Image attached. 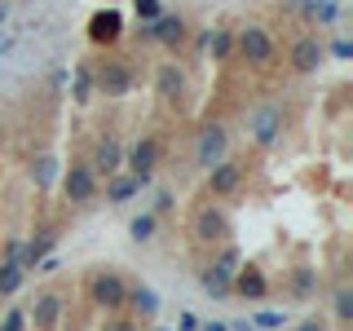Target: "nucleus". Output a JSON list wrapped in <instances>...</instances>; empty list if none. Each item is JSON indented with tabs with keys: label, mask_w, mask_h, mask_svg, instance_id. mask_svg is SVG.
I'll return each mask as SVG.
<instances>
[{
	"label": "nucleus",
	"mask_w": 353,
	"mask_h": 331,
	"mask_svg": "<svg viewBox=\"0 0 353 331\" xmlns=\"http://www.w3.org/2000/svg\"><path fill=\"white\" fill-rule=\"evenodd\" d=\"M225 331H252V318H234V323H225Z\"/></svg>",
	"instance_id": "nucleus-38"
},
{
	"label": "nucleus",
	"mask_w": 353,
	"mask_h": 331,
	"mask_svg": "<svg viewBox=\"0 0 353 331\" xmlns=\"http://www.w3.org/2000/svg\"><path fill=\"white\" fill-rule=\"evenodd\" d=\"M331 318H336L340 327L353 323V287L349 283H340L336 292H331Z\"/></svg>",
	"instance_id": "nucleus-26"
},
{
	"label": "nucleus",
	"mask_w": 353,
	"mask_h": 331,
	"mask_svg": "<svg viewBox=\"0 0 353 331\" xmlns=\"http://www.w3.org/2000/svg\"><path fill=\"white\" fill-rule=\"evenodd\" d=\"M124 309H132V318H141V323H150V318L159 314V292H154V287H146V283H137V287L128 283Z\"/></svg>",
	"instance_id": "nucleus-18"
},
{
	"label": "nucleus",
	"mask_w": 353,
	"mask_h": 331,
	"mask_svg": "<svg viewBox=\"0 0 353 331\" xmlns=\"http://www.w3.org/2000/svg\"><path fill=\"white\" fill-rule=\"evenodd\" d=\"M287 62H292L296 75H318V66L327 62L323 40H318V36H301V40L292 44V53H287Z\"/></svg>",
	"instance_id": "nucleus-12"
},
{
	"label": "nucleus",
	"mask_w": 353,
	"mask_h": 331,
	"mask_svg": "<svg viewBox=\"0 0 353 331\" xmlns=\"http://www.w3.org/2000/svg\"><path fill=\"white\" fill-rule=\"evenodd\" d=\"M88 168H93L97 177H115V172H124V141L115 137V132H106L102 141H97V150H93V159H88Z\"/></svg>",
	"instance_id": "nucleus-14"
},
{
	"label": "nucleus",
	"mask_w": 353,
	"mask_h": 331,
	"mask_svg": "<svg viewBox=\"0 0 353 331\" xmlns=\"http://www.w3.org/2000/svg\"><path fill=\"white\" fill-rule=\"evenodd\" d=\"M88 301H93L102 314H119L128 301V283L119 270H93L88 274Z\"/></svg>",
	"instance_id": "nucleus-2"
},
{
	"label": "nucleus",
	"mask_w": 353,
	"mask_h": 331,
	"mask_svg": "<svg viewBox=\"0 0 353 331\" xmlns=\"http://www.w3.org/2000/svg\"><path fill=\"white\" fill-rule=\"evenodd\" d=\"M154 93L163 97V102H181L185 93V71L176 62H159V71H154Z\"/></svg>",
	"instance_id": "nucleus-17"
},
{
	"label": "nucleus",
	"mask_w": 353,
	"mask_h": 331,
	"mask_svg": "<svg viewBox=\"0 0 353 331\" xmlns=\"http://www.w3.org/2000/svg\"><path fill=\"white\" fill-rule=\"evenodd\" d=\"M292 331H327V323H323V318H301Z\"/></svg>",
	"instance_id": "nucleus-35"
},
{
	"label": "nucleus",
	"mask_w": 353,
	"mask_h": 331,
	"mask_svg": "<svg viewBox=\"0 0 353 331\" xmlns=\"http://www.w3.org/2000/svg\"><path fill=\"white\" fill-rule=\"evenodd\" d=\"M283 128H287V115H283V106H256L248 115V137H252V146H261V150H274L283 141Z\"/></svg>",
	"instance_id": "nucleus-6"
},
{
	"label": "nucleus",
	"mask_w": 353,
	"mask_h": 331,
	"mask_svg": "<svg viewBox=\"0 0 353 331\" xmlns=\"http://www.w3.org/2000/svg\"><path fill=\"white\" fill-rule=\"evenodd\" d=\"M176 327H181V331H199V318L194 314H181V318H176Z\"/></svg>",
	"instance_id": "nucleus-37"
},
{
	"label": "nucleus",
	"mask_w": 353,
	"mask_h": 331,
	"mask_svg": "<svg viewBox=\"0 0 353 331\" xmlns=\"http://www.w3.org/2000/svg\"><path fill=\"white\" fill-rule=\"evenodd\" d=\"M62 318V296L58 292H44L36 296V309H31V323H36V331H53Z\"/></svg>",
	"instance_id": "nucleus-19"
},
{
	"label": "nucleus",
	"mask_w": 353,
	"mask_h": 331,
	"mask_svg": "<svg viewBox=\"0 0 353 331\" xmlns=\"http://www.w3.org/2000/svg\"><path fill=\"white\" fill-rule=\"evenodd\" d=\"M185 36H190V22H185L181 14H168V9H163L154 22H141V40H146V44H163L168 53L181 49Z\"/></svg>",
	"instance_id": "nucleus-7"
},
{
	"label": "nucleus",
	"mask_w": 353,
	"mask_h": 331,
	"mask_svg": "<svg viewBox=\"0 0 353 331\" xmlns=\"http://www.w3.org/2000/svg\"><path fill=\"white\" fill-rule=\"evenodd\" d=\"M292 9H301L309 22H318V27H336L340 22V0H296Z\"/></svg>",
	"instance_id": "nucleus-20"
},
{
	"label": "nucleus",
	"mask_w": 353,
	"mask_h": 331,
	"mask_svg": "<svg viewBox=\"0 0 353 331\" xmlns=\"http://www.w3.org/2000/svg\"><path fill=\"white\" fill-rule=\"evenodd\" d=\"M239 261H243V252L234 248V243H221V257L199 274V287H203L208 296H230V283H234Z\"/></svg>",
	"instance_id": "nucleus-5"
},
{
	"label": "nucleus",
	"mask_w": 353,
	"mask_h": 331,
	"mask_svg": "<svg viewBox=\"0 0 353 331\" xmlns=\"http://www.w3.org/2000/svg\"><path fill=\"white\" fill-rule=\"evenodd\" d=\"M132 14H137L141 22H154L163 14V0H132Z\"/></svg>",
	"instance_id": "nucleus-32"
},
{
	"label": "nucleus",
	"mask_w": 353,
	"mask_h": 331,
	"mask_svg": "<svg viewBox=\"0 0 353 331\" xmlns=\"http://www.w3.org/2000/svg\"><path fill=\"white\" fill-rule=\"evenodd\" d=\"M172 208H176V194L168 190V185H163V190H154V208H150V212H154V217H168V212H172Z\"/></svg>",
	"instance_id": "nucleus-34"
},
{
	"label": "nucleus",
	"mask_w": 353,
	"mask_h": 331,
	"mask_svg": "<svg viewBox=\"0 0 353 331\" xmlns=\"http://www.w3.org/2000/svg\"><path fill=\"white\" fill-rule=\"evenodd\" d=\"M243 181H248V159L225 154L221 163H212V168H208V199H230V194H239Z\"/></svg>",
	"instance_id": "nucleus-8"
},
{
	"label": "nucleus",
	"mask_w": 353,
	"mask_h": 331,
	"mask_svg": "<svg viewBox=\"0 0 353 331\" xmlns=\"http://www.w3.org/2000/svg\"><path fill=\"white\" fill-rule=\"evenodd\" d=\"M102 331H141V323L137 318H124V309H119V314H110L102 323Z\"/></svg>",
	"instance_id": "nucleus-33"
},
{
	"label": "nucleus",
	"mask_w": 353,
	"mask_h": 331,
	"mask_svg": "<svg viewBox=\"0 0 353 331\" xmlns=\"http://www.w3.org/2000/svg\"><path fill=\"white\" fill-rule=\"evenodd\" d=\"M190 234H194V243H230V221L216 203H208V208H199Z\"/></svg>",
	"instance_id": "nucleus-13"
},
{
	"label": "nucleus",
	"mask_w": 353,
	"mask_h": 331,
	"mask_svg": "<svg viewBox=\"0 0 353 331\" xmlns=\"http://www.w3.org/2000/svg\"><path fill=\"white\" fill-rule=\"evenodd\" d=\"M93 84H97V93H106V97H128L132 84H137V71H132V62H124V58H106L102 66H93Z\"/></svg>",
	"instance_id": "nucleus-9"
},
{
	"label": "nucleus",
	"mask_w": 353,
	"mask_h": 331,
	"mask_svg": "<svg viewBox=\"0 0 353 331\" xmlns=\"http://www.w3.org/2000/svg\"><path fill=\"white\" fill-rule=\"evenodd\" d=\"M287 327V309H261L252 314V331H283Z\"/></svg>",
	"instance_id": "nucleus-29"
},
{
	"label": "nucleus",
	"mask_w": 353,
	"mask_h": 331,
	"mask_svg": "<svg viewBox=\"0 0 353 331\" xmlns=\"http://www.w3.org/2000/svg\"><path fill=\"white\" fill-rule=\"evenodd\" d=\"M154 168H159V141H154V137H137L124 150V172H132L141 185H150L154 181Z\"/></svg>",
	"instance_id": "nucleus-10"
},
{
	"label": "nucleus",
	"mask_w": 353,
	"mask_h": 331,
	"mask_svg": "<svg viewBox=\"0 0 353 331\" xmlns=\"http://www.w3.org/2000/svg\"><path fill=\"white\" fill-rule=\"evenodd\" d=\"M58 172H62V159H53V154H40V159L31 163V181H36V190H53Z\"/></svg>",
	"instance_id": "nucleus-25"
},
{
	"label": "nucleus",
	"mask_w": 353,
	"mask_h": 331,
	"mask_svg": "<svg viewBox=\"0 0 353 331\" xmlns=\"http://www.w3.org/2000/svg\"><path fill=\"white\" fill-rule=\"evenodd\" d=\"M154 234H159V217H154V212H137L128 221V239L132 243H150Z\"/></svg>",
	"instance_id": "nucleus-27"
},
{
	"label": "nucleus",
	"mask_w": 353,
	"mask_h": 331,
	"mask_svg": "<svg viewBox=\"0 0 353 331\" xmlns=\"http://www.w3.org/2000/svg\"><path fill=\"white\" fill-rule=\"evenodd\" d=\"M58 177H62V194H66V203H75V208L93 203V199L102 194V177L88 168L84 159H71V163H66V168H62Z\"/></svg>",
	"instance_id": "nucleus-3"
},
{
	"label": "nucleus",
	"mask_w": 353,
	"mask_h": 331,
	"mask_svg": "<svg viewBox=\"0 0 353 331\" xmlns=\"http://www.w3.org/2000/svg\"><path fill=\"white\" fill-rule=\"evenodd\" d=\"M53 248H58V230H53V225H44V230H36V234H31L27 243H22V252H18V261H22V270H36V265L44 261V257H49V252Z\"/></svg>",
	"instance_id": "nucleus-16"
},
{
	"label": "nucleus",
	"mask_w": 353,
	"mask_h": 331,
	"mask_svg": "<svg viewBox=\"0 0 353 331\" xmlns=\"http://www.w3.org/2000/svg\"><path fill=\"white\" fill-rule=\"evenodd\" d=\"M154 331H172V327H154Z\"/></svg>",
	"instance_id": "nucleus-41"
},
{
	"label": "nucleus",
	"mask_w": 353,
	"mask_h": 331,
	"mask_svg": "<svg viewBox=\"0 0 353 331\" xmlns=\"http://www.w3.org/2000/svg\"><path fill=\"white\" fill-rule=\"evenodd\" d=\"M230 296H243V301H265V296H270V279H265L261 265L239 261L234 283H230Z\"/></svg>",
	"instance_id": "nucleus-11"
},
{
	"label": "nucleus",
	"mask_w": 353,
	"mask_h": 331,
	"mask_svg": "<svg viewBox=\"0 0 353 331\" xmlns=\"http://www.w3.org/2000/svg\"><path fill=\"white\" fill-rule=\"evenodd\" d=\"M66 80H71V71H66V66H58V71H53V75H49V84H53V88H58V93H62V88H66Z\"/></svg>",
	"instance_id": "nucleus-36"
},
{
	"label": "nucleus",
	"mask_w": 353,
	"mask_h": 331,
	"mask_svg": "<svg viewBox=\"0 0 353 331\" xmlns=\"http://www.w3.org/2000/svg\"><path fill=\"white\" fill-rule=\"evenodd\" d=\"M0 331H27V309H22V305H9L5 318H0Z\"/></svg>",
	"instance_id": "nucleus-30"
},
{
	"label": "nucleus",
	"mask_w": 353,
	"mask_h": 331,
	"mask_svg": "<svg viewBox=\"0 0 353 331\" xmlns=\"http://www.w3.org/2000/svg\"><path fill=\"white\" fill-rule=\"evenodd\" d=\"M102 5H115V0H102Z\"/></svg>",
	"instance_id": "nucleus-42"
},
{
	"label": "nucleus",
	"mask_w": 353,
	"mask_h": 331,
	"mask_svg": "<svg viewBox=\"0 0 353 331\" xmlns=\"http://www.w3.org/2000/svg\"><path fill=\"white\" fill-rule=\"evenodd\" d=\"M314 292H318V270L314 265H301V270L292 274V296L296 301H309Z\"/></svg>",
	"instance_id": "nucleus-28"
},
{
	"label": "nucleus",
	"mask_w": 353,
	"mask_h": 331,
	"mask_svg": "<svg viewBox=\"0 0 353 331\" xmlns=\"http://www.w3.org/2000/svg\"><path fill=\"white\" fill-rule=\"evenodd\" d=\"M234 58H243L248 66H270L279 58V40H274L261 22H248V27L234 31Z\"/></svg>",
	"instance_id": "nucleus-1"
},
{
	"label": "nucleus",
	"mask_w": 353,
	"mask_h": 331,
	"mask_svg": "<svg viewBox=\"0 0 353 331\" xmlns=\"http://www.w3.org/2000/svg\"><path fill=\"white\" fill-rule=\"evenodd\" d=\"M119 36H124V14L119 9H97L93 18H88V40L97 44V49H106V44H115Z\"/></svg>",
	"instance_id": "nucleus-15"
},
{
	"label": "nucleus",
	"mask_w": 353,
	"mask_h": 331,
	"mask_svg": "<svg viewBox=\"0 0 353 331\" xmlns=\"http://www.w3.org/2000/svg\"><path fill=\"white\" fill-rule=\"evenodd\" d=\"M66 84H71V102H75V106H88V97L97 93V84H93V66H75Z\"/></svg>",
	"instance_id": "nucleus-23"
},
{
	"label": "nucleus",
	"mask_w": 353,
	"mask_h": 331,
	"mask_svg": "<svg viewBox=\"0 0 353 331\" xmlns=\"http://www.w3.org/2000/svg\"><path fill=\"white\" fill-rule=\"evenodd\" d=\"M22 283H27V270H22V261L5 257V261H0V296H18Z\"/></svg>",
	"instance_id": "nucleus-24"
},
{
	"label": "nucleus",
	"mask_w": 353,
	"mask_h": 331,
	"mask_svg": "<svg viewBox=\"0 0 353 331\" xmlns=\"http://www.w3.org/2000/svg\"><path fill=\"white\" fill-rule=\"evenodd\" d=\"M323 49H327V58H336V62H349L353 58V40L349 36H336L331 44H323Z\"/></svg>",
	"instance_id": "nucleus-31"
},
{
	"label": "nucleus",
	"mask_w": 353,
	"mask_h": 331,
	"mask_svg": "<svg viewBox=\"0 0 353 331\" xmlns=\"http://www.w3.org/2000/svg\"><path fill=\"white\" fill-rule=\"evenodd\" d=\"M199 331H225V323H199Z\"/></svg>",
	"instance_id": "nucleus-39"
},
{
	"label": "nucleus",
	"mask_w": 353,
	"mask_h": 331,
	"mask_svg": "<svg viewBox=\"0 0 353 331\" xmlns=\"http://www.w3.org/2000/svg\"><path fill=\"white\" fill-rule=\"evenodd\" d=\"M203 49L212 53V62H230V58H234V27L208 31V44H203Z\"/></svg>",
	"instance_id": "nucleus-22"
},
{
	"label": "nucleus",
	"mask_w": 353,
	"mask_h": 331,
	"mask_svg": "<svg viewBox=\"0 0 353 331\" xmlns=\"http://www.w3.org/2000/svg\"><path fill=\"white\" fill-rule=\"evenodd\" d=\"M146 185L137 181L132 172H115V177H106V203H128L132 194H141Z\"/></svg>",
	"instance_id": "nucleus-21"
},
{
	"label": "nucleus",
	"mask_w": 353,
	"mask_h": 331,
	"mask_svg": "<svg viewBox=\"0 0 353 331\" xmlns=\"http://www.w3.org/2000/svg\"><path fill=\"white\" fill-rule=\"evenodd\" d=\"M194 168H212V163H221L230 154V128L221 124V119H208V124H199V132H194Z\"/></svg>",
	"instance_id": "nucleus-4"
},
{
	"label": "nucleus",
	"mask_w": 353,
	"mask_h": 331,
	"mask_svg": "<svg viewBox=\"0 0 353 331\" xmlns=\"http://www.w3.org/2000/svg\"><path fill=\"white\" fill-rule=\"evenodd\" d=\"M9 22V0H0V27Z\"/></svg>",
	"instance_id": "nucleus-40"
}]
</instances>
